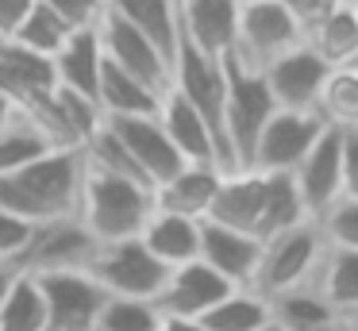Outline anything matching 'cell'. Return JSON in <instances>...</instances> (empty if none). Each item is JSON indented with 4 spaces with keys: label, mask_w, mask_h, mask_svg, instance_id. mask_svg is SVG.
<instances>
[{
    "label": "cell",
    "mask_w": 358,
    "mask_h": 331,
    "mask_svg": "<svg viewBox=\"0 0 358 331\" xmlns=\"http://www.w3.org/2000/svg\"><path fill=\"white\" fill-rule=\"evenodd\" d=\"M270 320H273L270 300L258 297L255 289H235L212 312H204L196 323L204 331H262Z\"/></svg>",
    "instance_id": "28"
},
{
    "label": "cell",
    "mask_w": 358,
    "mask_h": 331,
    "mask_svg": "<svg viewBox=\"0 0 358 331\" xmlns=\"http://www.w3.org/2000/svg\"><path fill=\"white\" fill-rule=\"evenodd\" d=\"M39 281L43 304H47V331H93L108 293L85 274V269H55V274H31Z\"/></svg>",
    "instance_id": "8"
},
{
    "label": "cell",
    "mask_w": 358,
    "mask_h": 331,
    "mask_svg": "<svg viewBox=\"0 0 358 331\" xmlns=\"http://www.w3.org/2000/svg\"><path fill=\"white\" fill-rule=\"evenodd\" d=\"M101 69H104V50H101V35L93 31H73L66 38V46L55 54V81L58 89H70L78 97L96 100L101 89Z\"/></svg>",
    "instance_id": "23"
},
{
    "label": "cell",
    "mask_w": 358,
    "mask_h": 331,
    "mask_svg": "<svg viewBox=\"0 0 358 331\" xmlns=\"http://www.w3.org/2000/svg\"><path fill=\"white\" fill-rule=\"evenodd\" d=\"M347 4H355V0H347Z\"/></svg>",
    "instance_id": "50"
},
{
    "label": "cell",
    "mask_w": 358,
    "mask_h": 331,
    "mask_svg": "<svg viewBox=\"0 0 358 331\" xmlns=\"http://www.w3.org/2000/svg\"><path fill=\"white\" fill-rule=\"evenodd\" d=\"M150 216H155V189H147L139 181H127V177H116V174H104V169L85 162L78 220L96 239V246L139 239Z\"/></svg>",
    "instance_id": "2"
},
{
    "label": "cell",
    "mask_w": 358,
    "mask_h": 331,
    "mask_svg": "<svg viewBox=\"0 0 358 331\" xmlns=\"http://www.w3.org/2000/svg\"><path fill=\"white\" fill-rule=\"evenodd\" d=\"M304 46L324 66H358V12L355 4L339 0L316 27L304 35Z\"/></svg>",
    "instance_id": "24"
},
{
    "label": "cell",
    "mask_w": 358,
    "mask_h": 331,
    "mask_svg": "<svg viewBox=\"0 0 358 331\" xmlns=\"http://www.w3.org/2000/svg\"><path fill=\"white\" fill-rule=\"evenodd\" d=\"M50 150H58V146L50 143L27 115H20L8 131H0V177L31 166L35 158H43V154H50Z\"/></svg>",
    "instance_id": "33"
},
{
    "label": "cell",
    "mask_w": 358,
    "mask_h": 331,
    "mask_svg": "<svg viewBox=\"0 0 358 331\" xmlns=\"http://www.w3.org/2000/svg\"><path fill=\"white\" fill-rule=\"evenodd\" d=\"M224 73H227L224 135H227V150H231V166L250 169L255 143H258V135H262L266 120H270L278 108H273V97H270V89H266L262 73L239 66L235 58H224Z\"/></svg>",
    "instance_id": "4"
},
{
    "label": "cell",
    "mask_w": 358,
    "mask_h": 331,
    "mask_svg": "<svg viewBox=\"0 0 358 331\" xmlns=\"http://www.w3.org/2000/svg\"><path fill=\"white\" fill-rule=\"evenodd\" d=\"M43 4H47L50 12H55L66 27H73V31L101 27L104 12H108V4H104V0H43Z\"/></svg>",
    "instance_id": "36"
},
{
    "label": "cell",
    "mask_w": 358,
    "mask_h": 331,
    "mask_svg": "<svg viewBox=\"0 0 358 331\" xmlns=\"http://www.w3.org/2000/svg\"><path fill=\"white\" fill-rule=\"evenodd\" d=\"M70 35H73V27H66V23L58 20L43 0H35L31 15L20 23V31L8 38V43L20 46V50H27V54H39V58L55 62V54L66 46V38H70Z\"/></svg>",
    "instance_id": "32"
},
{
    "label": "cell",
    "mask_w": 358,
    "mask_h": 331,
    "mask_svg": "<svg viewBox=\"0 0 358 331\" xmlns=\"http://www.w3.org/2000/svg\"><path fill=\"white\" fill-rule=\"evenodd\" d=\"M220 181H224L220 166H181L170 181H162L155 189V208L185 216V220H208Z\"/></svg>",
    "instance_id": "20"
},
{
    "label": "cell",
    "mask_w": 358,
    "mask_h": 331,
    "mask_svg": "<svg viewBox=\"0 0 358 331\" xmlns=\"http://www.w3.org/2000/svg\"><path fill=\"white\" fill-rule=\"evenodd\" d=\"M31 223L12 212H0V266H12L31 243Z\"/></svg>",
    "instance_id": "37"
},
{
    "label": "cell",
    "mask_w": 358,
    "mask_h": 331,
    "mask_svg": "<svg viewBox=\"0 0 358 331\" xmlns=\"http://www.w3.org/2000/svg\"><path fill=\"white\" fill-rule=\"evenodd\" d=\"M85 274L101 285L108 297H131V300H155L162 293L170 269L139 243V239H124V243H101L89 258Z\"/></svg>",
    "instance_id": "5"
},
{
    "label": "cell",
    "mask_w": 358,
    "mask_h": 331,
    "mask_svg": "<svg viewBox=\"0 0 358 331\" xmlns=\"http://www.w3.org/2000/svg\"><path fill=\"white\" fill-rule=\"evenodd\" d=\"M324 251H327V243H324V235H320V227L312 220L301 223V227H293V231H281V235L266 239L250 289L266 300L285 297V293H293V289H304V285H312V277H316Z\"/></svg>",
    "instance_id": "3"
},
{
    "label": "cell",
    "mask_w": 358,
    "mask_h": 331,
    "mask_svg": "<svg viewBox=\"0 0 358 331\" xmlns=\"http://www.w3.org/2000/svg\"><path fill=\"white\" fill-rule=\"evenodd\" d=\"M158 320H162V312L155 308V300L108 297L93 331H158Z\"/></svg>",
    "instance_id": "34"
},
{
    "label": "cell",
    "mask_w": 358,
    "mask_h": 331,
    "mask_svg": "<svg viewBox=\"0 0 358 331\" xmlns=\"http://www.w3.org/2000/svg\"><path fill=\"white\" fill-rule=\"evenodd\" d=\"M312 289L331 304V312L339 320H355L358 316V251L327 246L316 277H312Z\"/></svg>",
    "instance_id": "25"
},
{
    "label": "cell",
    "mask_w": 358,
    "mask_h": 331,
    "mask_svg": "<svg viewBox=\"0 0 358 331\" xmlns=\"http://www.w3.org/2000/svg\"><path fill=\"white\" fill-rule=\"evenodd\" d=\"M96 104H101L104 120H131V115H155L158 104H162V97H158V92H150L143 81H135L131 73L116 69L108 58H104Z\"/></svg>",
    "instance_id": "26"
},
{
    "label": "cell",
    "mask_w": 358,
    "mask_h": 331,
    "mask_svg": "<svg viewBox=\"0 0 358 331\" xmlns=\"http://www.w3.org/2000/svg\"><path fill=\"white\" fill-rule=\"evenodd\" d=\"M96 251V239L81 227L78 216L55 223H39L31 231L27 251L12 262V269L24 274H55V269H85Z\"/></svg>",
    "instance_id": "10"
},
{
    "label": "cell",
    "mask_w": 358,
    "mask_h": 331,
    "mask_svg": "<svg viewBox=\"0 0 358 331\" xmlns=\"http://www.w3.org/2000/svg\"><path fill=\"white\" fill-rule=\"evenodd\" d=\"M108 127L120 135V143L127 146V154L135 158V166L143 169V177L150 181V189H158L162 181H170L185 162L181 154L173 150L170 135L162 131L158 123V112L155 115H131V120H108Z\"/></svg>",
    "instance_id": "15"
},
{
    "label": "cell",
    "mask_w": 358,
    "mask_h": 331,
    "mask_svg": "<svg viewBox=\"0 0 358 331\" xmlns=\"http://www.w3.org/2000/svg\"><path fill=\"white\" fill-rule=\"evenodd\" d=\"M355 12H358V0H355Z\"/></svg>",
    "instance_id": "47"
},
{
    "label": "cell",
    "mask_w": 358,
    "mask_h": 331,
    "mask_svg": "<svg viewBox=\"0 0 358 331\" xmlns=\"http://www.w3.org/2000/svg\"><path fill=\"white\" fill-rule=\"evenodd\" d=\"M331 331H358V323H350V320H339Z\"/></svg>",
    "instance_id": "44"
},
{
    "label": "cell",
    "mask_w": 358,
    "mask_h": 331,
    "mask_svg": "<svg viewBox=\"0 0 358 331\" xmlns=\"http://www.w3.org/2000/svg\"><path fill=\"white\" fill-rule=\"evenodd\" d=\"M316 227L327 246H335V251H358V200L339 197L316 220Z\"/></svg>",
    "instance_id": "35"
},
{
    "label": "cell",
    "mask_w": 358,
    "mask_h": 331,
    "mask_svg": "<svg viewBox=\"0 0 358 331\" xmlns=\"http://www.w3.org/2000/svg\"><path fill=\"white\" fill-rule=\"evenodd\" d=\"M170 89L204 115V123L212 127V135L220 143V154H224V169L235 174L231 150H227V135H224V100H227L224 58H208V54L193 50L189 43H181L178 58H173V85Z\"/></svg>",
    "instance_id": "6"
},
{
    "label": "cell",
    "mask_w": 358,
    "mask_h": 331,
    "mask_svg": "<svg viewBox=\"0 0 358 331\" xmlns=\"http://www.w3.org/2000/svg\"><path fill=\"white\" fill-rule=\"evenodd\" d=\"M316 115L331 131H358V66L327 69L324 89L316 97Z\"/></svg>",
    "instance_id": "27"
},
{
    "label": "cell",
    "mask_w": 358,
    "mask_h": 331,
    "mask_svg": "<svg viewBox=\"0 0 358 331\" xmlns=\"http://www.w3.org/2000/svg\"><path fill=\"white\" fill-rule=\"evenodd\" d=\"M320 135H324V123L316 112H273L255 143L250 169L255 174H293Z\"/></svg>",
    "instance_id": "9"
},
{
    "label": "cell",
    "mask_w": 358,
    "mask_h": 331,
    "mask_svg": "<svg viewBox=\"0 0 358 331\" xmlns=\"http://www.w3.org/2000/svg\"><path fill=\"white\" fill-rule=\"evenodd\" d=\"M0 331H47V304L39 281L24 269H16V281L0 304Z\"/></svg>",
    "instance_id": "31"
},
{
    "label": "cell",
    "mask_w": 358,
    "mask_h": 331,
    "mask_svg": "<svg viewBox=\"0 0 358 331\" xmlns=\"http://www.w3.org/2000/svg\"><path fill=\"white\" fill-rule=\"evenodd\" d=\"M258 254H262V243L255 235H243V231L201 220V262L208 269H216L231 289H250L255 269H258Z\"/></svg>",
    "instance_id": "18"
},
{
    "label": "cell",
    "mask_w": 358,
    "mask_h": 331,
    "mask_svg": "<svg viewBox=\"0 0 358 331\" xmlns=\"http://www.w3.org/2000/svg\"><path fill=\"white\" fill-rule=\"evenodd\" d=\"M350 323H358V316H355V320H350Z\"/></svg>",
    "instance_id": "48"
},
{
    "label": "cell",
    "mask_w": 358,
    "mask_h": 331,
    "mask_svg": "<svg viewBox=\"0 0 358 331\" xmlns=\"http://www.w3.org/2000/svg\"><path fill=\"white\" fill-rule=\"evenodd\" d=\"M104 4L116 20L135 27L147 43H155L158 54L173 66L181 46V12L173 0H104Z\"/></svg>",
    "instance_id": "21"
},
{
    "label": "cell",
    "mask_w": 358,
    "mask_h": 331,
    "mask_svg": "<svg viewBox=\"0 0 358 331\" xmlns=\"http://www.w3.org/2000/svg\"><path fill=\"white\" fill-rule=\"evenodd\" d=\"M296 192L304 200V212L316 223L335 200L343 197V131L324 127V135L312 143L304 162L293 169Z\"/></svg>",
    "instance_id": "12"
},
{
    "label": "cell",
    "mask_w": 358,
    "mask_h": 331,
    "mask_svg": "<svg viewBox=\"0 0 358 331\" xmlns=\"http://www.w3.org/2000/svg\"><path fill=\"white\" fill-rule=\"evenodd\" d=\"M262 208H266V174L235 169V174H224V181H220V192L212 200L208 220L220 223V227H231V231H243V235L258 239Z\"/></svg>",
    "instance_id": "19"
},
{
    "label": "cell",
    "mask_w": 358,
    "mask_h": 331,
    "mask_svg": "<svg viewBox=\"0 0 358 331\" xmlns=\"http://www.w3.org/2000/svg\"><path fill=\"white\" fill-rule=\"evenodd\" d=\"M270 308H273V323H281L285 331H331L335 323H339V316L331 312V304H327L312 285L293 289V293H285V297H273Z\"/></svg>",
    "instance_id": "30"
},
{
    "label": "cell",
    "mask_w": 358,
    "mask_h": 331,
    "mask_svg": "<svg viewBox=\"0 0 358 331\" xmlns=\"http://www.w3.org/2000/svg\"><path fill=\"white\" fill-rule=\"evenodd\" d=\"M16 120H20V108H16V100H12L8 92H0V131H8Z\"/></svg>",
    "instance_id": "41"
},
{
    "label": "cell",
    "mask_w": 358,
    "mask_h": 331,
    "mask_svg": "<svg viewBox=\"0 0 358 331\" xmlns=\"http://www.w3.org/2000/svg\"><path fill=\"white\" fill-rule=\"evenodd\" d=\"M239 8H250V4H266V0H235Z\"/></svg>",
    "instance_id": "45"
},
{
    "label": "cell",
    "mask_w": 358,
    "mask_h": 331,
    "mask_svg": "<svg viewBox=\"0 0 358 331\" xmlns=\"http://www.w3.org/2000/svg\"><path fill=\"white\" fill-rule=\"evenodd\" d=\"M327 69L331 66H324L304 43L296 50H289L285 58H278L262 73L266 89L273 97V108L278 112H316V97L324 89Z\"/></svg>",
    "instance_id": "13"
},
{
    "label": "cell",
    "mask_w": 358,
    "mask_h": 331,
    "mask_svg": "<svg viewBox=\"0 0 358 331\" xmlns=\"http://www.w3.org/2000/svg\"><path fill=\"white\" fill-rule=\"evenodd\" d=\"M308 223L304 212V200L296 192L293 174H266V208H262V227H258V243L281 235V231H293Z\"/></svg>",
    "instance_id": "29"
},
{
    "label": "cell",
    "mask_w": 358,
    "mask_h": 331,
    "mask_svg": "<svg viewBox=\"0 0 358 331\" xmlns=\"http://www.w3.org/2000/svg\"><path fill=\"white\" fill-rule=\"evenodd\" d=\"M35 0H0V43H8L20 31V23L31 15Z\"/></svg>",
    "instance_id": "40"
},
{
    "label": "cell",
    "mask_w": 358,
    "mask_h": 331,
    "mask_svg": "<svg viewBox=\"0 0 358 331\" xmlns=\"http://www.w3.org/2000/svg\"><path fill=\"white\" fill-rule=\"evenodd\" d=\"M262 331H285V328H281V323H273V320H270V323H266Z\"/></svg>",
    "instance_id": "46"
},
{
    "label": "cell",
    "mask_w": 358,
    "mask_h": 331,
    "mask_svg": "<svg viewBox=\"0 0 358 331\" xmlns=\"http://www.w3.org/2000/svg\"><path fill=\"white\" fill-rule=\"evenodd\" d=\"M158 331H204L196 320H178V316H162L158 320Z\"/></svg>",
    "instance_id": "42"
},
{
    "label": "cell",
    "mask_w": 358,
    "mask_h": 331,
    "mask_svg": "<svg viewBox=\"0 0 358 331\" xmlns=\"http://www.w3.org/2000/svg\"><path fill=\"white\" fill-rule=\"evenodd\" d=\"M139 243L162 262L166 269L189 266V262H201V220H185V216L173 212H158L147 220Z\"/></svg>",
    "instance_id": "22"
},
{
    "label": "cell",
    "mask_w": 358,
    "mask_h": 331,
    "mask_svg": "<svg viewBox=\"0 0 358 331\" xmlns=\"http://www.w3.org/2000/svg\"><path fill=\"white\" fill-rule=\"evenodd\" d=\"M96 35H101L104 58H108L116 69L131 73L135 81H143L150 92H158V97H166V92H170V85H173V66L162 58V54H158V46L147 43V38H143L135 27H127L124 20H116L112 12H104Z\"/></svg>",
    "instance_id": "11"
},
{
    "label": "cell",
    "mask_w": 358,
    "mask_h": 331,
    "mask_svg": "<svg viewBox=\"0 0 358 331\" xmlns=\"http://www.w3.org/2000/svg\"><path fill=\"white\" fill-rule=\"evenodd\" d=\"M235 293L216 269H208L204 262H189V266L170 269L162 293L155 297V308L162 316H178V320H201L204 312L220 304V300Z\"/></svg>",
    "instance_id": "14"
},
{
    "label": "cell",
    "mask_w": 358,
    "mask_h": 331,
    "mask_svg": "<svg viewBox=\"0 0 358 331\" xmlns=\"http://www.w3.org/2000/svg\"><path fill=\"white\" fill-rule=\"evenodd\" d=\"M12 281H16V269H12V266H0V304H4V297H8Z\"/></svg>",
    "instance_id": "43"
},
{
    "label": "cell",
    "mask_w": 358,
    "mask_h": 331,
    "mask_svg": "<svg viewBox=\"0 0 358 331\" xmlns=\"http://www.w3.org/2000/svg\"><path fill=\"white\" fill-rule=\"evenodd\" d=\"M181 43L208 58H227L239 35V12L235 0H181Z\"/></svg>",
    "instance_id": "16"
},
{
    "label": "cell",
    "mask_w": 358,
    "mask_h": 331,
    "mask_svg": "<svg viewBox=\"0 0 358 331\" xmlns=\"http://www.w3.org/2000/svg\"><path fill=\"white\" fill-rule=\"evenodd\" d=\"M335 4H339V0H281V8L293 15V23L304 31V35H308V31L316 27L320 20H324V15L331 12Z\"/></svg>",
    "instance_id": "38"
},
{
    "label": "cell",
    "mask_w": 358,
    "mask_h": 331,
    "mask_svg": "<svg viewBox=\"0 0 358 331\" xmlns=\"http://www.w3.org/2000/svg\"><path fill=\"white\" fill-rule=\"evenodd\" d=\"M304 43V31L293 23V15L281 8V0H266V4H250L239 12V35L227 58H235L239 66L266 73L278 58H285L289 50Z\"/></svg>",
    "instance_id": "7"
},
{
    "label": "cell",
    "mask_w": 358,
    "mask_h": 331,
    "mask_svg": "<svg viewBox=\"0 0 358 331\" xmlns=\"http://www.w3.org/2000/svg\"><path fill=\"white\" fill-rule=\"evenodd\" d=\"M173 4H181V0H173Z\"/></svg>",
    "instance_id": "49"
},
{
    "label": "cell",
    "mask_w": 358,
    "mask_h": 331,
    "mask_svg": "<svg viewBox=\"0 0 358 331\" xmlns=\"http://www.w3.org/2000/svg\"><path fill=\"white\" fill-rule=\"evenodd\" d=\"M85 158L81 150H50L31 166L0 177V212H12L31 227L78 216Z\"/></svg>",
    "instance_id": "1"
},
{
    "label": "cell",
    "mask_w": 358,
    "mask_h": 331,
    "mask_svg": "<svg viewBox=\"0 0 358 331\" xmlns=\"http://www.w3.org/2000/svg\"><path fill=\"white\" fill-rule=\"evenodd\" d=\"M343 197L358 200V131L343 135Z\"/></svg>",
    "instance_id": "39"
},
{
    "label": "cell",
    "mask_w": 358,
    "mask_h": 331,
    "mask_svg": "<svg viewBox=\"0 0 358 331\" xmlns=\"http://www.w3.org/2000/svg\"><path fill=\"white\" fill-rule=\"evenodd\" d=\"M158 123H162V131L170 135L173 150L181 154L185 166H220L224 169V154H220V143H216V135H212V127L204 123V115L196 112L193 104H185L173 89L166 92L162 104H158Z\"/></svg>",
    "instance_id": "17"
}]
</instances>
